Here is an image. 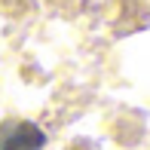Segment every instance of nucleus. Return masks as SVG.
<instances>
[{
    "label": "nucleus",
    "mask_w": 150,
    "mask_h": 150,
    "mask_svg": "<svg viewBox=\"0 0 150 150\" xmlns=\"http://www.w3.org/2000/svg\"><path fill=\"white\" fill-rule=\"evenodd\" d=\"M46 132L31 120H3L0 122V150H43Z\"/></svg>",
    "instance_id": "f257e3e1"
}]
</instances>
